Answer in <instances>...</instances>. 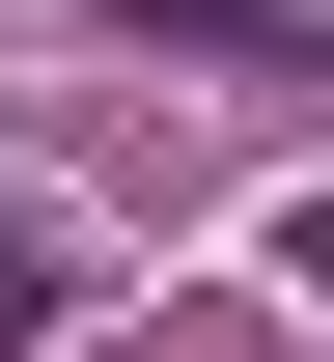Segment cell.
Returning <instances> with one entry per match:
<instances>
[{
    "mask_svg": "<svg viewBox=\"0 0 334 362\" xmlns=\"http://www.w3.org/2000/svg\"><path fill=\"white\" fill-rule=\"evenodd\" d=\"M56 307H84V251H56L28 195H0V334H56Z\"/></svg>",
    "mask_w": 334,
    "mask_h": 362,
    "instance_id": "obj_1",
    "label": "cell"
}]
</instances>
